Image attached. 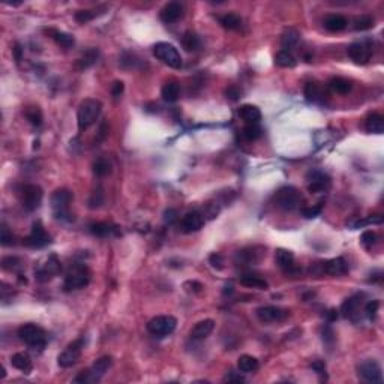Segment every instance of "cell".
<instances>
[{
  "label": "cell",
  "instance_id": "obj_40",
  "mask_svg": "<svg viewBox=\"0 0 384 384\" xmlns=\"http://www.w3.org/2000/svg\"><path fill=\"white\" fill-rule=\"evenodd\" d=\"M219 21L222 27L228 30H239L242 27V18L237 14H225L224 17H221Z\"/></svg>",
  "mask_w": 384,
  "mask_h": 384
},
{
  "label": "cell",
  "instance_id": "obj_31",
  "mask_svg": "<svg viewBox=\"0 0 384 384\" xmlns=\"http://www.w3.org/2000/svg\"><path fill=\"white\" fill-rule=\"evenodd\" d=\"M162 99L167 102H176L180 96V86L177 83H167L162 87Z\"/></svg>",
  "mask_w": 384,
  "mask_h": 384
},
{
  "label": "cell",
  "instance_id": "obj_57",
  "mask_svg": "<svg viewBox=\"0 0 384 384\" xmlns=\"http://www.w3.org/2000/svg\"><path fill=\"white\" fill-rule=\"evenodd\" d=\"M323 339H324V341H327V342H332V341H333V332H332V329H330V327H327V329L324 330V333H323Z\"/></svg>",
  "mask_w": 384,
  "mask_h": 384
},
{
  "label": "cell",
  "instance_id": "obj_25",
  "mask_svg": "<svg viewBox=\"0 0 384 384\" xmlns=\"http://www.w3.org/2000/svg\"><path fill=\"white\" fill-rule=\"evenodd\" d=\"M99 59V51L96 48H90L87 51H84L75 62V68L78 71H84V69H89L90 66H93Z\"/></svg>",
  "mask_w": 384,
  "mask_h": 384
},
{
  "label": "cell",
  "instance_id": "obj_24",
  "mask_svg": "<svg viewBox=\"0 0 384 384\" xmlns=\"http://www.w3.org/2000/svg\"><path fill=\"white\" fill-rule=\"evenodd\" d=\"M237 114L242 120H245L248 125L251 123H258L261 120V111L258 107L255 105H251V104H245L242 105L239 110H237Z\"/></svg>",
  "mask_w": 384,
  "mask_h": 384
},
{
  "label": "cell",
  "instance_id": "obj_28",
  "mask_svg": "<svg viewBox=\"0 0 384 384\" xmlns=\"http://www.w3.org/2000/svg\"><path fill=\"white\" fill-rule=\"evenodd\" d=\"M240 284L243 287H248V288H257V290H267L269 288V284L267 281H264L263 278L257 276V275H243L240 278Z\"/></svg>",
  "mask_w": 384,
  "mask_h": 384
},
{
  "label": "cell",
  "instance_id": "obj_6",
  "mask_svg": "<svg viewBox=\"0 0 384 384\" xmlns=\"http://www.w3.org/2000/svg\"><path fill=\"white\" fill-rule=\"evenodd\" d=\"M177 327V320L171 315H159L147 323V330L150 335L162 338L171 335Z\"/></svg>",
  "mask_w": 384,
  "mask_h": 384
},
{
  "label": "cell",
  "instance_id": "obj_26",
  "mask_svg": "<svg viewBox=\"0 0 384 384\" xmlns=\"http://www.w3.org/2000/svg\"><path fill=\"white\" fill-rule=\"evenodd\" d=\"M348 24V20H347L344 15H339V14H332V15H327L326 20H324V27L329 30V32H342Z\"/></svg>",
  "mask_w": 384,
  "mask_h": 384
},
{
  "label": "cell",
  "instance_id": "obj_59",
  "mask_svg": "<svg viewBox=\"0 0 384 384\" xmlns=\"http://www.w3.org/2000/svg\"><path fill=\"white\" fill-rule=\"evenodd\" d=\"M14 50H15V57H17V60H20V59H21V48H20V45H17Z\"/></svg>",
  "mask_w": 384,
  "mask_h": 384
},
{
  "label": "cell",
  "instance_id": "obj_13",
  "mask_svg": "<svg viewBox=\"0 0 384 384\" xmlns=\"http://www.w3.org/2000/svg\"><path fill=\"white\" fill-rule=\"evenodd\" d=\"M308 180H309L308 182V191L312 192V194L326 192L332 185L330 177L323 171H311L308 174Z\"/></svg>",
  "mask_w": 384,
  "mask_h": 384
},
{
  "label": "cell",
  "instance_id": "obj_38",
  "mask_svg": "<svg viewBox=\"0 0 384 384\" xmlns=\"http://www.w3.org/2000/svg\"><path fill=\"white\" fill-rule=\"evenodd\" d=\"M116 231V227H113L111 224L108 222H95L90 225V233L93 236H98V237H108L111 236Z\"/></svg>",
  "mask_w": 384,
  "mask_h": 384
},
{
  "label": "cell",
  "instance_id": "obj_43",
  "mask_svg": "<svg viewBox=\"0 0 384 384\" xmlns=\"http://www.w3.org/2000/svg\"><path fill=\"white\" fill-rule=\"evenodd\" d=\"M303 93L306 96L308 101H318L320 96H321V89L317 83H306L305 84V89H303Z\"/></svg>",
  "mask_w": 384,
  "mask_h": 384
},
{
  "label": "cell",
  "instance_id": "obj_11",
  "mask_svg": "<svg viewBox=\"0 0 384 384\" xmlns=\"http://www.w3.org/2000/svg\"><path fill=\"white\" fill-rule=\"evenodd\" d=\"M359 377L368 383H381L383 381V374L381 368L375 360H365L359 365L357 368Z\"/></svg>",
  "mask_w": 384,
  "mask_h": 384
},
{
  "label": "cell",
  "instance_id": "obj_15",
  "mask_svg": "<svg viewBox=\"0 0 384 384\" xmlns=\"http://www.w3.org/2000/svg\"><path fill=\"white\" fill-rule=\"evenodd\" d=\"M264 255H266V252H264L263 248L252 246V248H246V249L239 251L237 255H236V261L242 263V264H246V266H251V264L260 263Z\"/></svg>",
  "mask_w": 384,
  "mask_h": 384
},
{
  "label": "cell",
  "instance_id": "obj_5",
  "mask_svg": "<svg viewBox=\"0 0 384 384\" xmlns=\"http://www.w3.org/2000/svg\"><path fill=\"white\" fill-rule=\"evenodd\" d=\"M153 56L170 68L179 69L182 66V56L173 44L158 42L153 47Z\"/></svg>",
  "mask_w": 384,
  "mask_h": 384
},
{
  "label": "cell",
  "instance_id": "obj_44",
  "mask_svg": "<svg viewBox=\"0 0 384 384\" xmlns=\"http://www.w3.org/2000/svg\"><path fill=\"white\" fill-rule=\"evenodd\" d=\"M2 267L8 272H17L18 269H21V260L17 257H5L2 260Z\"/></svg>",
  "mask_w": 384,
  "mask_h": 384
},
{
  "label": "cell",
  "instance_id": "obj_35",
  "mask_svg": "<svg viewBox=\"0 0 384 384\" xmlns=\"http://www.w3.org/2000/svg\"><path fill=\"white\" fill-rule=\"evenodd\" d=\"M275 65H278L279 68H294L296 66V59L290 51H279L275 56Z\"/></svg>",
  "mask_w": 384,
  "mask_h": 384
},
{
  "label": "cell",
  "instance_id": "obj_14",
  "mask_svg": "<svg viewBox=\"0 0 384 384\" xmlns=\"http://www.w3.org/2000/svg\"><path fill=\"white\" fill-rule=\"evenodd\" d=\"M50 242H51L50 236L47 234V231H45V228L42 227V224L39 221L33 224V228H32L30 236L23 240V243L26 246H30V248H44Z\"/></svg>",
  "mask_w": 384,
  "mask_h": 384
},
{
  "label": "cell",
  "instance_id": "obj_30",
  "mask_svg": "<svg viewBox=\"0 0 384 384\" xmlns=\"http://www.w3.org/2000/svg\"><path fill=\"white\" fill-rule=\"evenodd\" d=\"M365 128L371 134H383L384 117L381 114H371L365 122Z\"/></svg>",
  "mask_w": 384,
  "mask_h": 384
},
{
  "label": "cell",
  "instance_id": "obj_1",
  "mask_svg": "<svg viewBox=\"0 0 384 384\" xmlns=\"http://www.w3.org/2000/svg\"><path fill=\"white\" fill-rule=\"evenodd\" d=\"M102 111V104L101 101L98 99H93V98H89V99H84L80 105H78V111H77V123H78V129L80 131H86L89 129L101 114Z\"/></svg>",
  "mask_w": 384,
  "mask_h": 384
},
{
  "label": "cell",
  "instance_id": "obj_12",
  "mask_svg": "<svg viewBox=\"0 0 384 384\" xmlns=\"http://www.w3.org/2000/svg\"><path fill=\"white\" fill-rule=\"evenodd\" d=\"M255 314L261 323H279L288 318L290 311L279 306H261L255 311Z\"/></svg>",
  "mask_w": 384,
  "mask_h": 384
},
{
  "label": "cell",
  "instance_id": "obj_17",
  "mask_svg": "<svg viewBox=\"0 0 384 384\" xmlns=\"http://www.w3.org/2000/svg\"><path fill=\"white\" fill-rule=\"evenodd\" d=\"M62 269V266H60V261L57 260V257L56 255H51V257H48V260H47V263L35 272V275H36V279L41 281V282H45V281H48V279H51L54 275H57L59 272Z\"/></svg>",
  "mask_w": 384,
  "mask_h": 384
},
{
  "label": "cell",
  "instance_id": "obj_22",
  "mask_svg": "<svg viewBox=\"0 0 384 384\" xmlns=\"http://www.w3.org/2000/svg\"><path fill=\"white\" fill-rule=\"evenodd\" d=\"M363 303V294H354L351 297H348L345 302L342 303L341 312L345 318H354L359 314V309Z\"/></svg>",
  "mask_w": 384,
  "mask_h": 384
},
{
  "label": "cell",
  "instance_id": "obj_39",
  "mask_svg": "<svg viewBox=\"0 0 384 384\" xmlns=\"http://www.w3.org/2000/svg\"><path fill=\"white\" fill-rule=\"evenodd\" d=\"M111 173V164L105 158H99L93 162V174L98 177H105Z\"/></svg>",
  "mask_w": 384,
  "mask_h": 384
},
{
  "label": "cell",
  "instance_id": "obj_33",
  "mask_svg": "<svg viewBox=\"0 0 384 384\" xmlns=\"http://www.w3.org/2000/svg\"><path fill=\"white\" fill-rule=\"evenodd\" d=\"M50 33V36L54 39L57 42V45L63 47V48H71L74 44H75V39L72 35L69 33H65V32H59V30H47Z\"/></svg>",
  "mask_w": 384,
  "mask_h": 384
},
{
  "label": "cell",
  "instance_id": "obj_60",
  "mask_svg": "<svg viewBox=\"0 0 384 384\" xmlns=\"http://www.w3.org/2000/svg\"><path fill=\"white\" fill-rule=\"evenodd\" d=\"M329 318H330V320H335V318H338V311H335V309L329 311Z\"/></svg>",
  "mask_w": 384,
  "mask_h": 384
},
{
  "label": "cell",
  "instance_id": "obj_9",
  "mask_svg": "<svg viewBox=\"0 0 384 384\" xmlns=\"http://www.w3.org/2000/svg\"><path fill=\"white\" fill-rule=\"evenodd\" d=\"M83 348H84V339L83 338L74 341L72 344H69V345L65 348V351L60 353L59 357H57L59 366L60 368H71V366H74L80 360V357H81Z\"/></svg>",
  "mask_w": 384,
  "mask_h": 384
},
{
  "label": "cell",
  "instance_id": "obj_53",
  "mask_svg": "<svg viewBox=\"0 0 384 384\" xmlns=\"http://www.w3.org/2000/svg\"><path fill=\"white\" fill-rule=\"evenodd\" d=\"M164 221H165L167 224H174V222L177 221V212H176L174 209L165 210V213H164Z\"/></svg>",
  "mask_w": 384,
  "mask_h": 384
},
{
  "label": "cell",
  "instance_id": "obj_2",
  "mask_svg": "<svg viewBox=\"0 0 384 384\" xmlns=\"http://www.w3.org/2000/svg\"><path fill=\"white\" fill-rule=\"evenodd\" d=\"M113 365V357L111 356H104L101 359H98L92 368L89 369H84L78 374L77 377L74 378L75 383H98L104 375L105 372L111 368Z\"/></svg>",
  "mask_w": 384,
  "mask_h": 384
},
{
  "label": "cell",
  "instance_id": "obj_37",
  "mask_svg": "<svg viewBox=\"0 0 384 384\" xmlns=\"http://www.w3.org/2000/svg\"><path fill=\"white\" fill-rule=\"evenodd\" d=\"M104 11H105V8H101V9H81V11L75 12L74 17H75V20L80 24H86V23L92 21L95 17L101 15Z\"/></svg>",
  "mask_w": 384,
  "mask_h": 384
},
{
  "label": "cell",
  "instance_id": "obj_49",
  "mask_svg": "<svg viewBox=\"0 0 384 384\" xmlns=\"http://www.w3.org/2000/svg\"><path fill=\"white\" fill-rule=\"evenodd\" d=\"M321 210H323V206L318 204V206H314V207H306V209H303L302 213H303L305 218H315V216H318V215L321 213Z\"/></svg>",
  "mask_w": 384,
  "mask_h": 384
},
{
  "label": "cell",
  "instance_id": "obj_45",
  "mask_svg": "<svg viewBox=\"0 0 384 384\" xmlns=\"http://www.w3.org/2000/svg\"><path fill=\"white\" fill-rule=\"evenodd\" d=\"M26 117L27 120L33 125V126H39L42 123V114L39 111L38 107H30L26 110Z\"/></svg>",
  "mask_w": 384,
  "mask_h": 384
},
{
  "label": "cell",
  "instance_id": "obj_32",
  "mask_svg": "<svg viewBox=\"0 0 384 384\" xmlns=\"http://www.w3.org/2000/svg\"><path fill=\"white\" fill-rule=\"evenodd\" d=\"M329 87H330L335 93L347 95V93L351 90L353 84H351V81H350V80H347V78L333 77L330 81H329Z\"/></svg>",
  "mask_w": 384,
  "mask_h": 384
},
{
  "label": "cell",
  "instance_id": "obj_7",
  "mask_svg": "<svg viewBox=\"0 0 384 384\" xmlns=\"http://www.w3.org/2000/svg\"><path fill=\"white\" fill-rule=\"evenodd\" d=\"M302 197L293 186H284L275 194V204L282 210H294L300 206Z\"/></svg>",
  "mask_w": 384,
  "mask_h": 384
},
{
  "label": "cell",
  "instance_id": "obj_10",
  "mask_svg": "<svg viewBox=\"0 0 384 384\" xmlns=\"http://www.w3.org/2000/svg\"><path fill=\"white\" fill-rule=\"evenodd\" d=\"M44 191L38 185H26L21 188V203L27 212L36 210L42 203Z\"/></svg>",
  "mask_w": 384,
  "mask_h": 384
},
{
  "label": "cell",
  "instance_id": "obj_4",
  "mask_svg": "<svg viewBox=\"0 0 384 384\" xmlns=\"http://www.w3.org/2000/svg\"><path fill=\"white\" fill-rule=\"evenodd\" d=\"M18 338L30 347V348H38L42 350L47 344V333L42 327L36 324H24L18 329Z\"/></svg>",
  "mask_w": 384,
  "mask_h": 384
},
{
  "label": "cell",
  "instance_id": "obj_48",
  "mask_svg": "<svg viewBox=\"0 0 384 384\" xmlns=\"http://www.w3.org/2000/svg\"><path fill=\"white\" fill-rule=\"evenodd\" d=\"M0 240H2V245H3V246H11V245H14V243H15V239H14L12 233L8 230V227H6V225H3V227H2V236H0Z\"/></svg>",
  "mask_w": 384,
  "mask_h": 384
},
{
  "label": "cell",
  "instance_id": "obj_52",
  "mask_svg": "<svg viewBox=\"0 0 384 384\" xmlns=\"http://www.w3.org/2000/svg\"><path fill=\"white\" fill-rule=\"evenodd\" d=\"M240 95H242V92H240V89H237L236 86H230L227 90H225V96L231 99V101H237L239 98H240Z\"/></svg>",
  "mask_w": 384,
  "mask_h": 384
},
{
  "label": "cell",
  "instance_id": "obj_55",
  "mask_svg": "<svg viewBox=\"0 0 384 384\" xmlns=\"http://www.w3.org/2000/svg\"><path fill=\"white\" fill-rule=\"evenodd\" d=\"M383 222V218L380 216V215H375V216H372V218H368L366 221H363V222H357L356 224V227H359V225H365V224H381Z\"/></svg>",
  "mask_w": 384,
  "mask_h": 384
},
{
  "label": "cell",
  "instance_id": "obj_50",
  "mask_svg": "<svg viewBox=\"0 0 384 384\" xmlns=\"http://www.w3.org/2000/svg\"><path fill=\"white\" fill-rule=\"evenodd\" d=\"M185 290L188 291V293H201V290L204 288L203 287V284H200V282H197V281H188V282H185Z\"/></svg>",
  "mask_w": 384,
  "mask_h": 384
},
{
  "label": "cell",
  "instance_id": "obj_21",
  "mask_svg": "<svg viewBox=\"0 0 384 384\" xmlns=\"http://www.w3.org/2000/svg\"><path fill=\"white\" fill-rule=\"evenodd\" d=\"M323 270H324V273H327L330 276H342L348 272V263L342 257L332 258L323 264Z\"/></svg>",
  "mask_w": 384,
  "mask_h": 384
},
{
  "label": "cell",
  "instance_id": "obj_36",
  "mask_svg": "<svg viewBox=\"0 0 384 384\" xmlns=\"http://www.w3.org/2000/svg\"><path fill=\"white\" fill-rule=\"evenodd\" d=\"M182 45L186 51H197L201 45V41L198 38V35L192 30H188L185 32V35L182 36Z\"/></svg>",
  "mask_w": 384,
  "mask_h": 384
},
{
  "label": "cell",
  "instance_id": "obj_42",
  "mask_svg": "<svg viewBox=\"0 0 384 384\" xmlns=\"http://www.w3.org/2000/svg\"><path fill=\"white\" fill-rule=\"evenodd\" d=\"M261 135H263V131H261V128L258 126V123H251V125H246V126L243 128V137H245L248 141H255V140H258Z\"/></svg>",
  "mask_w": 384,
  "mask_h": 384
},
{
  "label": "cell",
  "instance_id": "obj_56",
  "mask_svg": "<svg viewBox=\"0 0 384 384\" xmlns=\"http://www.w3.org/2000/svg\"><path fill=\"white\" fill-rule=\"evenodd\" d=\"M311 368L317 372V374H323L326 371V363L323 360H317L311 365Z\"/></svg>",
  "mask_w": 384,
  "mask_h": 384
},
{
  "label": "cell",
  "instance_id": "obj_20",
  "mask_svg": "<svg viewBox=\"0 0 384 384\" xmlns=\"http://www.w3.org/2000/svg\"><path fill=\"white\" fill-rule=\"evenodd\" d=\"M203 225H204V218L200 212H189L182 219V231L188 234L201 230Z\"/></svg>",
  "mask_w": 384,
  "mask_h": 384
},
{
  "label": "cell",
  "instance_id": "obj_51",
  "mask_svg": "<svg viewBox=\"0 0 384 384\" xmlns=\"http://www.w3.org/2000/svg\"><path fill=\"white\" fill-rule=\"evenodd\" d=\"M123 90H125V84H123V81H114L113 83V86H111V95H113V98H120V95L123 93Z\"/></svg>",
  "mask_w": 384,
  "mask_h": 384
},
{
  "label": "cell",
  "instance_id": "obj_41",
  "mask_svg": "<svg viewBox=\"0 0 384 384\" xmlns=\"http://www.w3.org/2000/svg\"><path fill=\"white\" fill-rule=\"evenodd\" d=\"M281 44L285 48V51H288L290 48H294L299 44V32H296L293 29L285 30L282 38H281Z\"/></svg>",
  "mask_w": 384,
  "mask_h": 384
},
{
  "label": "cell",
  "instance_id": "obj_3",
  "mask_svg": "<svg viewBox=\"0 0 384 384\" xmlns=\"http://www.w3.org/2000/svg\"><path fill=\"white\" fill-rule=\"evenodd\" d=\"M90 282V270L84 264H74L68 270L65 276V290L66 291H75L84 288Z\"/></svg>",
  "mask_w": 384,
  "mask_h": 384
},
{
  "label": "cell",
  "instance_id": "obj_23",
  "mask_svg": "<svg viewBox=\"0 0 384 384\" xmlns=\"http://www.w3.org/2000/svg\"><path fill=\"white\" fill-rule=\"evenodd\" d=\"M215 329V321L213 320H203L200 323H197L191 330V338L195 341H201L206 339Z\"/></svg>",
  "mask_w": 384,
  "mask_h": 384
},
{
  "label": "cell",
  "instance_id": "obj_58",
  "mask_svg": "<svg viewBox=\"0 0 384 384\" xmlns=\"http://www.w3.org/2000/svg\"><path fill=\"white\" fill-rule=\"evenodd\" d=\"M225 381H239V383H242L243 378H242V377H234V375H230V377L227 375V377H225Z\"/></svg>",
  "mask_w": 384,
  "mask_h": 384
},
{
  "label": "cell",
  "instance_id": "obj_16",
  "mask_svg": "<svg viewBox=\"0 0 384 384\" xmlns=\"http://www.w3.org/2000/svg\"><path fill=\"white\" fill-rule=\"evenodd\" d=\"M350 59L357 65H365L371 59V48L363 42H354L347 50Z\"/></svg>",
  "mask_w": 384,
  "mask_h": 384
},
{
  "label": "cell",
  "instance_id": "obj_54",
  "mask_svg": "<svg viewBox=\"0 0 384 384\" xmlns=\"http://www.w3.org/2000/svg\"><path fill=\"white\" fill-rule=\"evenodd\" d=\"M378 308H380V302L378 300H371L368 305H366V314H368V317H374L375 314H377V311H378Z\"/></svg>",
  "mask_w": 384,
  "mask_h": 384
},
{
  "label": "cell",
  "instance_id": "obj_29",
  "mask_svg": "<svg viewBox=\"0 0 384 384\" xmlns=\"http://www.w3.org/2000/svg\"><path fill=\"white\" fill-rule=\"evenodd\" d=\"M237 366H239V371L240 372H245V374H249V372H255L258 369V360L254 357V356H249V354H243L239 357L237 360Z\"/></svg>",
  "mask_w": 384,
  "mask_h": 384
},
{
  "label": "cell",
  "instance_id": "obj_46",
  "mask_svg": "<svg viewBox=\"0 0 384 384\" xmlns=\"http://www.w3.org/2000/svg\"><path fill=\"white\" fill-rule=\"evenodd\" d=\"M360 242H362V245H363L365 248L369 249V248H372V246L377 243V234L371 230L365 231V233L362 234V237H360Z\"/></svg>",
  "mask_w": 384,
  "mask_h": 384
},
{
  "label": "cell",
  "instance_id": "obj_8",
  "mask_svg": "<svg viewBox=\"0 0 384 384\" xmlns=\"http://www.w3.org/2000/svg\"><path fill=\"white\" fill-rule=\"evenodd\" d=\"M72 201V194L68 189H57L51 195V207L57 219H65L69 216V204Z\"/></svg>",
  "mask_w": 384,
  "mask_h": 384
},
{
  "label": "cell",
  "instance_id": "obj_27",
  "mask_svg": "<svg viewBox=\"0 0 384 384\" xmlns=\"http://www.w3.org/2000/svg\"><path fill=\"white\" fill-rule=\"evenodd\" d=\"M11 365L15 369H20L23 372H29L32 369V359L27 353H15L11 357Z\"/></svg>",
  "mask_w": 384,
  "mask_h": 384
},
{
  "label": "cell",
  "instance_id": "obj_19",
  "mask_svg": "<svg viewBox=\"0 0 384 384\" xmlns=\"http://www.w3.org/2000/svg\"><path fill=\"white\" fill-rule=\"evenodd\" d=\"M275 260H276V264L287 273H293L297 270L296 263H294V255L288 249H276Z\"/></svg>",
  "mask_w": 384,
  "mask_h": 384
},
{
  "label": "cell",
  "instance_id": "obj_34",
  "mask_svg": "<svg viewBox=\"0 0 384 384\" xmlns=\"http://www.w3.org/2000/svg\"><path fill=\"white\" fill-rule=\"evenodd\" d=\"M375 26V20L372 15L369 14H363V15H359L354 18V23H353V27L354 30H359V32H363V30H369Z\"/></svg>",
  "mask_w": 384,
  "mask_h": 384
},
{
  "label": "cell",
  "instance_id": "obj_18",
  "mask_svg": "<svg viewBox=\"0 0 384 384\" xmlns=\"http://www.w3.org/2000/svg\"><path fill=\"white\" fill-rule=\"evenodd\" d=\"M183 15V6L177 2H170L167 3L162 9H161V20L167 24L170 23H176L177 20H180Z\"/></svg>",
  "mask_w": 384,
  "mask_h": 384
},
{
  "label": "cell",
  "instance_id": "obj_47",
  "mask_svg": "<svg viewBox=\"0 0 384 384\" xmlns=\"http://www.w3.org/2000/svg\"><path fill=\"white\" fill-rule=\"evenodd\" d=\"M209 263H210V266L213 267V269L216 270H222L224 269V257L221 255V254H218V252H215V254H212L210 257H209Z\"/></svg>",
  "mask_w": 384,
  "mask_h": 384
}]
</instances>
